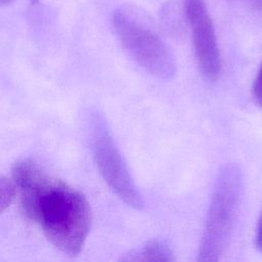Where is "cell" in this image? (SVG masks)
Here are the masks:
<instances>
[{"instance_id": "cell-1", "label": "cell", "mask_w": 262, "mask_h": 262, "mask_svg": "<svg viewBox=\"0 0 262 262\" xmlns=\"http://www.w3.org/2000/svg\"><path fill=\"white\" fill-rule=\"evenodd\" d=\"M11 174L25 216L60 252L79 255L91 227V210L84 194L31 160L17 161Z\"/></svg>"}, {"instance_id": "cell-5", "label": "cell", "mask_w": 262, "mask_h": 262, "mask_svg": "<svg viewBox=\"0 0 262 262\" xmlns=\"http://www.w3.org/2000/svg\"><path fill=\"white\" fill-rule=\"evenodd\" d=\"M183 1L199 69L207 80L215 81L220 73L221 58L213 20L205 0Z\"/></svg>"}, {"instance_id": "cell-9", "label": "cell", "mask_w": 262, "mask_h": 262, "mask_svg": "<svg viewBox=\"0 0 262 262\" xmlns=\"http://www.w3.org/2000/svg\"><path fill=\"white\" fill-rule=\"evenodd\" d=\"M255 246L260 252H262V213L259 217L258 224H257L256 235H255Z\"/></svg>"}, {"instance_id": "cell-8", "label": "cell", "mask_w": 262, "mask_h": 262, "mask_svg": "<svg viewBox=\"0 0 262 262\" xmlns=\"http://www.w3.org/2000/svg\"><path fill=\"white\" fill-rule=\"evenodd\" d=\"M253 94H254V97H255V100L257 101V103L262 106V64L260 67V70H259L257 77L254 81Z\"/></svg>"}, {"instance_id": "cell-7", "label": "cell", "mask_w": 262, "mask_h": 262, "mask_svg": "<svg viewBox=\"0 0 262 262\" xmlns=\"http://www.w3.org/2000/svg\"><path fill=\"white\" fill-rule=\"evenodd\" d=\"M0 188H1V200H0V207H1V212H4L11 204L12 200L15 196L16 191V186L11 178H6L4 176L1 177L0 181Z\"/></svg>"}, {"instance_id": "cell-6", "label": "cell", "mask_w": 262, "mask_h": 262, "mask_svg": "<svg viewBox=\"0 0 262 262\" xmlns=\"http://www.w3.org/2000/svg\"><path fill=\"white\" fill-rule=\"evenodd\" d=\"M126 261H172L174 256L168 246L159 242L151 241L141 249L123 258Z\"/></svg>"}, {"instance_id": "cell-10", "label": "cell", "mask_w": 262, "mask_h": 262, "mask_svg": "<svg viewBox=\"0 0 262 262\" xmlns=\"http://www.w3.org/2000/svg\"><path fill=\"white\" fill-rule=\"evenodd\" d=\"M253 1H254L255 5H256L258 8L262 9V0H253Z\"/></svg>"}, {"instance_id": "cell-4", "label": "cell", "mask_w": 262, "mask_h": 262, "mask_svg": "<svg viewBox=\"0 0 262 262\" xmlns=\"http://www.w3.org/2000/svg\"><path fill=\"white\" fill-rule=\"evenodd\" d=\"M113 26L125 50L147 73L162 80H169L175 76V59L152 31L123 10L114 12Z\"/></svg>"}, {"instance_id": "cell-12", "label": "cell", "mask_w": 262, "mask_h": 262, "mask_svg": "<svg viewBox=\"0 0 262 262\" xmlns=\"http://www.w3.org/2000/svg\"><path fill=\"white\" fill-rule=\"evenodd\" d=\"M32 1H33V2H37L38 0H32Z\"/></svg>"}, {"instance_id": "cell-11", "label": "cell", "mask_w": 262, "mask_h": 262, "mask_svg": "<svg viewBox=\"0 0 262 262\" xmlns=\"http://www.w3.org/2000/svg\"><path fill=\"white\" fill-rule=\"evenodd\" d=\"M10 0H1V3L2 4H5V3H7V2H9Z\"/></svg>"}, {"instance_id": "cell-2", "label": "cell", "mask_w": 262, "mask_h": 262, "mask_svg": "<svg viewBox=\"0 0 262 262\" xmlns=\"http://www.w3.org/2000/svg\"><path fill=\"white\" fill-rule=\"evenodd\" d=\"M243 191L237 166H224L215 180L199 248V261H217L225 252L235 225Z\"/></svg>"}, {"instance_id": "cell-3", "label": "cell", "mask_w": 262, "mask_h": 262, "mask_svg": "<svg viewBox=\"0 0 262 262\" xmlns=\"http://www.w3.org/2000/svg\"><path fill=\"white\" fill-rule=\"evenodd\" d=\"M87 136L93 160L108 187L128 206L141 210L144 201L135 185L104 117L94 111L87 118Z\"/></svg>"}]
</instances>
